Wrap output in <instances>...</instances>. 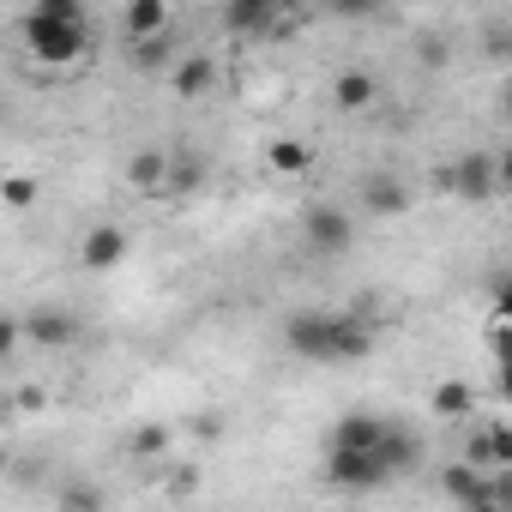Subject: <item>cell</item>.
Returning a JSON list of instances; mask_svg holds the SVG:
<instances>
[{
  "label": "cell",
  "instance_id": "7c38bea8",
  "mask_svg": "<svg viewBox=\"0 0 512 512\" xmlns=\"http://www.w3.org/2000/svg\"><path fill=\"white\" fill-rule=\"evenodd\" d=\"M440 488L452 506H476V500H494V470H470V464H446L440 470Z\"/></svg>",
  "mask_w": 512,
  "mask_h": 512
},
{
  "label": "cell",
  "instance_id": "5bb4252c",
  "mask_svg": "<svg viewBox=\"0 0 512 512\" xmlns=\"http://www.w3.org/2000/svg\"><path fill=\"white\" fill-rule=\"evenodd\" d=\"M169 85H175L181 103H193V97H205V91L217 85V61H211V55H181L175 73H169Z\"/></svg>",
  "mask_w": 512,
  "mask_h": 512
},
{
  "label": "cell",
  "instance_id": "6da1fadb",
  "mask_svg": "<svg viewBox=\"0 0 512 512\" xmlns=\"http://www.w3.org/2000/svg\"><path fill=\"white\" fill-rule=\"evenodd\" d=\"M284 350L302 362H368L374 320H362L350 308H302L284 320Z\"/></svg>",
  "mask_w": 512,
  "mask_h": 512
},
{
  "label": "cell",
  "instance_id": "484cf974",
  "mask_svg": "<svg viewBox=\"0 0 512 512\" xmlns=\"http://www.w3.org/2000/svg\"><path fill=\"white\" fill-rule=\"evenodd\" d=\"M19 344H25V338H19V320H13V314H0V362H7Z\"/></svg>",
  "mask_w": 512,
  "mask_h": 512
},
{
  "label": "cell",
  "instance_id": "d6986e66",
  "mask_svg": "<svg viewBox=\"0 0 512 512\" xmlns=\"http://www.w3.org/2000/svg\"><path fill=\"white\" fill-rule=\"evenodd\" d=\"M266 163H272L278 175H308V169H314V151H308L302 139H272V145H266Z\"/></svg>",
  "mask_w": 512,
  "mask_h": 512
},
{
  "label": "cell",
  "instance_id": "9c48e42d",
  "mask_svg": "<svg viewBox=\"0 0 512 512\" xmlns=\"http://www.w3.org/2000/svg\"><path fill=\"white\" fill-rule=\"evenodd\" d=\"M362 211L368 217H398V211H410V187L392 169H374V175H362Z\"/></svg>",
  "mask_w": 512,
  "mask_h": 512
},
{
  "label": "cell",
  "instance_id": "603a6c76",
  "mask_svg": "<svg viewBox=\"0 0 512 512\" xmlns=\"http://www.w3.org/2000/svg\"><path fill=\"white\" fill-rule=\"evenodd\" d=\"M37 19H49V25H91L79 0H43V7H37Z\"/></svg>",
  "mask_w": 512,
  "mask_h": 512
},
{
  "label": "cell",
  "instance_id": "8992f818",
  "mask_svg": "<svg viewBox=\"0 0 512 512\" xmlns=\"http://www.w3.org/2000/svg\"><path fill=\"white\" fill-rule=\"evenodd\" d=\"M127 229L121 223H97V229H85L79 235V266L85 272H115V266H127Z\"/></svg>",
  "mask_w": 512,
  "mask_h": 512
},
{
  "label": "cell",
  "instance_id": "e0dca14e",
  "mask_svg": "<svg viewBox=\"0 0 512 512\" xmlns=\"http://www.w3.org/2000/svg\"><path fill=\"white\" fill-rule=\"evenodd\" d=\"M428 404H434L440 422H470V410H476V386H470V380H440Z\"/></svg>",
  "mask_w": 512,
  "mask_h": 512
},
{
  "label": "cell",
  "instance_id": "3957f363",
  "mask_svg": "<svg viewBox=\"0 0 512 512\" xmlns=\"http://www.w3.org/2000/svg\"><path fill=\"white\" fill-rule=\"evenodd\" d=\"M446 187H452V199H464V205H488V199L500 193V163H494L488 151H464V157L446 169Z\"/></svg>",
  "mask_w": 512,
  "mask_h": 512
},
{
  "label": "cell",
  "instance_id": "44dd1931",
  "mask_svg": "<svg viewBox=\"0 0 512 512\" xmlns=\"http://www.w3.org/2000/svg\"><path fill=\"white\" fill-rule=\"evenodd\" d=\"M109 500H103V488L97 482H85V476H73L67 488H61V512H103Z\"/></svg>",
  "mask_w": 512,
  "mask_h": 512
},
{
  "label": "cell",
  "instance_id": "ac0fdd59",
  "mask_svg": "<svg viewBox=\"0 0 512 512\" xmlns=\"http://www.w3.org/2000/svg\"><path fill=\"white\" fill-rule=\"evenodd\" d=\"M127 187H139V193L163 199V151H157V145H145V151H133V157H127Z\"/></svg>",
  "mask_w": 512,
  "mask_h": 512
},
{
  "label": "cell",
  "instance_id": "30bf717a",
  "mask_svg": "<svg viewBox=\"0 0 512 512\" xmlns=\"http://www.w3.org/2000/svg\"><path fill=\"white\" fill-rule=\"evenodd\" d=\"M386 434V416H368V410H350L332 422V452H374Z\"/></svg>",
  "mask_w": 512,
  "mask_h": 512
},
{
  "label": "cell",
  "instance_id": "cb8c5ba5",
  "mask_svg": "<svg viewBox=\"0 0 512 512\" xmlns=\"http://www.w3.org/2000/svg\"><path fill=\"white\" fill-rule=\"evenodd\" d=\"M43 404H49V392H43V386H19V392H13V410H19V416H37Z\"/></svg>",
  "mask_w": 512,
  "mask_h": 512
},
{
  "label": "cell",
  "instance_id": "5b68a950",
  "mask_svg": "<svg viewBox=\"0 0 512 512\" xmlns=\"http://www.w3.org/2000/svg\"><path fill=\"white\" fill-rule=\"evenodd\" d=\"M19 338L25 344H37V350H67L73 338H79V314L73 308H31L25 320H19Z\"/></svg>",
  "mask_w": 512,
  "mask_h": 512
},
{
  "label": "cell",
  "instance_id": "4fadbf2b",
  "mask_svg": "<svg viewBox=\"0 0 512 512\" xmlns=\"http://www.w3.org/2000/svg\"><path fill=\"white\" fill-rule=\"evenodd\" d=\"M278 7L272 0H235V7H223V31H235V37H266V31H278Z\"/></svg>",
  "mask_w": 512,
  "mask_h": 512
},
{
  "label": "cell",
  "instance_id": "7a4b0ae2",
  "mask_svg": "<svg viewBox=\"0 0 512 512\" xmlns=\"http://www.w3.org/2000/svg\"><path fill=\"white\" fill-rule=\"evenodd\" d=\"M25 49L37 67H73L91 55V25H49V19H25Z\"/></svg>",
  "mask_w": 512,
  "mask_h": 512
},
{
  "label": "cell",
  "instance_id": "4316f807",
  "mask_svg": "<svg viewBox=\"0 0 512 512\" xmlns=\"http://www.w3.org/2000/svg\"><path fill=\"white\" fill-rule=\"evenodd\" d=\"M133 55H139V67H163V61H169V49H163V43H139Z\"/></svg>",
  "mask_w": 512,
  "mask_h": 512
},
{
  "label": "cell",
  "instance_id": "ba28073f",
  "mask_svg": "<svg viewBox=\"0 0 512 512\" xmlns=\"http://www.w3.org/2000/svg\"><path fill=\"white\" fill-rule=\"evenodd\" d=\"M199 187H205V157L193 145L163 151V199H193Z\"/></svg>",
  "mask_w": 512,
  "mask_h": 512
},
{
  "label": "cell",
  "instance_id": "ffe728a7",
  "mask_svg": "<svg viewBox=\"0 0 512 512\" xmlns=\"http://www.w3.org/2000/svg\"><path fill=\"white\" fill-rule=\"evenodd\" d=\"M175 446V434L163 428V422H139L133 434H127V458H163Z\"/></svg>",
  "mask_w": 512,
  "mask_h": 512
},
{
  "label": "cell",
  "instance_id": "f1b7e54d",
  "mask_svg": "<svg viewBox=\"0 0 512 512\" xmlns=\"http://www.w3.org/2000/svg\"><path fill=\"white\" fill-rule=\"evenodd\" d=\"M0 476H7V446H0Z\"/></svg>",
  "mask_w": 512,
  "mask_h": 512
},
{
  "label": "cell",
  "instance_id": "8fae6325",
  "mask_svg": "<svg viewBox=\"0 0 512 512\" xmlns=\"http://www.w3.org/2000/svg\"><path fill=\"white\" fill-rule=\"evenodd\" d=\"M374 458L386 464V476H404V470H416V464H422V434H410V428L386 422V434H380Z\"/></svg>",
  "mask_w": 512,
  "mask_h": 512
},
{
  "label": "cell",
  "instance_id": "9a60e30c",
  "mask_svg": "<svg viewBox=\"0 0 512 512\" xmlns=\"http://www.w3.org/2000/svg\"><path fill=\"white\" fill-rule=\"evenodd\" d=\"M121 31H127L133 43H157V37L169 31V7H163V0H133V7L121 13Z\"/></svg>",
  "mask_w": 512,
  "mask_h": 512
},
{
  "label": "cell",
  "instance_id": "7402d4cb",
  "mask_svg": "<svg viewBox=\"0 0 512 512\" xmlns=\"http://www.w3.org/2000/svg\"><path fill=\"white\" fill-rule=\"evenodd\" d=\"M37 175H0V205H7V211H31L37 205Z\"/></svg>",
  "mask_w": 512,
  "mask_h": 512
},
{
  "label": "cell",
  "instance_id": "d4e9b609",
  "mask_svg": "<svg viewBox=\"0 0 512 512\" xmlns=\"http://www.w3.org/2000/svg\"><path fill=\"white\" fill-rule=\"evenodd\" d=\"M163 488H169V494H193V488H199V470H193V464H175Z\"/></svg>",
  "mask_w": 512,
  "mask_h": 512
},
{
  "label": "cell",
  "instance_id": "52a82bcc",
  "mask_svg": "<svg viewBox=\"0 0 512 512\" xmlns=\"http://www.w3.org/2000/svg\"><path fill=\"white\" fill-rule=\"evenodd\" d=\"M302 235H308V247H314V253H350V241H356V223H350L338 205H308V217H302Z\"/></svg>",
  "mask_w": 512,
  "mask_h": 512
},
{
  "label": "cell",
  "instance_id": "277c9868",
  "mask_svg": "<svg viewBox=\"0 0 512 512\" xmlns=\"http://www.w3.org/2000/svg\"><path fill=\"white\" fill-rule=\"evenodd\" d=\"M326 482H332L338 494H374V488H386L392 476H386V464H380L374 452H332V458H326Z\"/></svg>",
  "mask_w": 512,
  "mask_h": 512
},
{
  "label": "cell",
  "instance_id": "83f0119b",
  "mask_svg": "<svg viewBox=\"0 0 512 512\" xmlns=\"http://www.w3.org/2000/svg\"><path fill=\"white\" fill-rule=\"evenodd\" d=\"M464 512H512V506H500V500H476V506H464Z\"/></svg>",
  "mask_w": 512,
  "mask_h": 512
},
{
  "label": "cell",
  "instance_id": "2e32d148",
  "mask_svg": "<svg viewBox=\"0 0 512 512\" xmlns=\"http://www.w3.org/2000/svg\"><path fill=\"white\" fill-rule=\"evenodd\" d=\"M374 97H380V79H374V73H362V67L338 73V85H332V103H338L344 115H362Z\"/></svg>",
  "mask_w": 512,
  "mask_h": 512
}]
</instances>
